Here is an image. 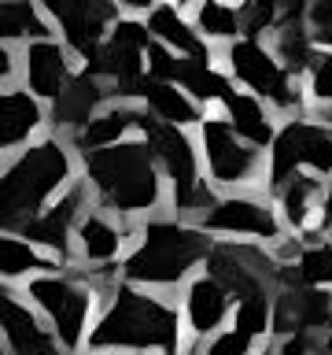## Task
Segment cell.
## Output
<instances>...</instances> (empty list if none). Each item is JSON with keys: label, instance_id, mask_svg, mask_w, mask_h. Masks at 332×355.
<instances>
[{"label": "cell", "instance_id": "6da1fadb", "mask_svg": "<svg viewBox=\"0 0 332 355\" xmlns=\"http://www.w3.org/2000/svg\"><path fill=\"white\" fill-rule=\"evenodd\" d=\"M104 307L96 311L93 329L85 337V352H140V355H181V311L151 288L118 282L104 293Z\"/></svg>", "mask_w": 332, "mask_h": 355}, {"label": "cell", "instance_id": "7a4b0ae2", "mask_svg": "<svg viewBox=\"0 0 332 355\" xmlns=\"http://www.w3.org/2000/svg\"><path fill=\"white\" fill-rule=\"evenodd\" d=\"M207 230L188 226L181 218H148L140 226V241L122 259L118 277L140 288H174L192 277V270L210 252Z\"/></svg>", "mask_w": 332, "mask_h": 355}, {"label": "cell", "instance_id": "3957f363", "mask_svg": "<svg viewBox=\"0 0 332 355\" xmlns=\"http://www.w3.org/2000/svg\"><path fill=\"white\" fill-rule=\"evenodd\" d=\"M71 178L74 163L59 141L30 144L0 171V233H22Z\"/></svg>", "mask_w": 332, "mask_h": 355}, {"label": "cell", "instance_id": "277c9868", "mask_svg": "<svg viewBox=\"0 0 332 355\" xmlns=\"http://www.w3.org/2000/svg\"><path fill=\"white\" fill-rule=\"evenodd\" d=\"M85 178L96 189L100 204L118 218H137L159 207L163 185L148 144H107L85 152Z\"/></svg>", "mask_w": 332, "mask_h": 355}, {"label": "cell", "instance_id": "5b68a950", "mask_svg": "<svg viewBox=\"0 0 332 355\" xmlns=\"http://www.w3.org/2000/svg\"><path fill=\"white\" fill-rule=\"evenodd\" d=\"M22 293L30 296V304L37 307V315L48 322V329L55 333V340L66 352L71 355L85 352V337L93 329L104 288L82 266H63V270H52V274H37L26 282Z\"/></svg>", "mask_w": 332, "mask_h": 355}, {"label": "cell", "instance_id": "8992f818", "mask_svg": "<svg viewBox=\"0 0 332 355\" xmlns=\"http://www.w3.org/2000/svg\"><path fill=\"white\" fill-rule=\"evenodd\" d=\"M137 126L148 133V148L151 155L166 166V174L174 178V207L177 215H203L214 204V193L207 189V182L199 178L196 166V152L188 137L174 122L151 119V115H137Z\"/></svg>", "mask_w": 332, "mask_h": 355}, {"label": "cell", "instance_id": "52a82bcc", "mask_svg": "<svg viewBox=\"0 0 332 355\" xmlns=\"http://www.w3.org/2000/svg\"><path fill=\"white\" fill-rule=\"evenodd\" d=\"M207 274L218 277L232 293V300L248 296H270L277 293V263L270 252L255 248V244H237V241H218L207 252Z\"/></svg>", "mask_w": 332, "mask_h": 355}, {"label": "cell", "instance_id": "ba28073f", "mask_svg": "<svg viewBox=\"0 0 332 355\" xmlns=\"http://www.w3.org/2000/svg\"><path fill=\"white\" fill-rule=\"evenodd\" d=\"M0 344L11 355H71L15 285L0 282Z\"/></svg>", "mask_w": 332, "mask_h": 355}, {"label": "cell", "instance_id": "9c48e42d", "mask_svg": "<svg viewBox=\"0 0 332 355\" xmlns=\"http://www.w3.org/2000/svg\"><path fill=\"white\" fill-rule=\"evenodd\" d=\"M148 49V26L140 22H118L107 44L89 52V74L111 78L118 96H140V52Z\"/></svg>", "mask_w": 332, "mask_h": 355}, {"label": "cell", "instance_id": "30bf717a", "mask_svg": "<svg viewBox=\"0 0 332 355\" xmlns=\"http://www.w3.org/2000/svg\"><path fill=\"white\" fill-rule=\"evenodd\" d=\"M85 207H89V193H85V185L74 182L55 204L44 207L19 237L37 244V248L44 255H52L59 266H71L74 263V230H77V222H82Z\"/></svg>", "mask_w": 332, "mask_h": 355}, {"label": "cell", "instance_id": "8fae6325", "mask_svg": "<svg viewBox=\"0 0 332 355\" xmlns=\"http://www.w3.org/2000/svg\"><path fill=\"white\" fill-rule=\"evenodd\" d=\"M295 166H314V171H332V133L310 122H288L273 137V159H270V185L281 189Z\"/></svg>", "mask_w": 332, "mask_h": 355}, {"label": "cell", "instance_id": "7c38bea8", "mask_svg": "<svg viewBox=\"0 0 332 355\" xmlns=\"http://www.w3.org/2000/svg\"><path fill=\"white\" fill-rule=\"evenodd\" d=\"M270 329L277 337L288 333H329L332 329V293L317 285H281L273 293Z\"/></svg>", "mask_w": 332, "mask_h": 355}, {"label": "cell", "instance_id": "4fadbf2b", "mask_svg": "<svg viewBox=\"0 0 332 355\" xmlns=\"http://www.w3.org/2000/svg\"><path fill=\"white\" fill-rule=\"evenodd\" d=\"M199 230L207 233H229V237H255V241H281V218L273 207L251 196H221L214 200L203 215H199Z\"/></svg>", "mask_w": 332, "mask_h": 355}, {"label": "cell", "instance_id": "5bb4252c", "mask_svg": "<svg viewBox=\"0 0 332 355\" xmlns=\"http://www.w3.org/2000/svg\"><path fill=\"white\" fill-rule=\"evenodd\" d=\"M229 63H232V71H237L240 82H248L259 96L273 100V104H281V107L299 104L295 89L288 85L284 67H277V60L262 49L259 41H237L229 49Z\"/></svg>", "mask_w": 332, "mask_h": 355}, {"label": "cell", "instance_id": "9a60e30c", "mask_svg": "<svg viewBox=\"0 0 332 355\" xmlns=\"http://www.w3.org/2000/svg\"><path fill=\"white\" fill-rule=\"evenodd\" d=\"M203 144H207V166L218 185H248L259 171V155L248 148L229 122H207L203 126Z\"/></svg>", "mask_w": 332, "mask_h": 355}, {"label": "cell", "instance_id": "2e32d148", "mask_svg": "<svg viewBox=\"0 0 332 355\" xmlns=\"http://www.w3.org/2000/svg\"><path fill=\"white\" fill-rule=\"evenodd\" d=\"M232 315V293L218 277L196 274L185 285V304H181V322L192 329L196 340H207L210 333H218L225 326V318Z\"/></svg>", "mask_w": 332, "mask_h": 355}, {"label": "cell", "instance_id": "e0dca14e", "mask_svg": "<svg viewBox=\"0 0 332 355\" xmlns=\"http://www.w3.org/2000/svg\"><path fill=\"white\" fill-rule=\"evenodd\" d=\"M71 41V49L89 55L104 37V26L115 19V0H59L52 11Z\"/></svg>", "mask_w": 332, "mask_h": 355}, {"label": "cell", "instance_id": "ac0fdd59", "mask_svg": "<svg viewBox=\"0 0 332 355\" xmlns=\"http://www.w3.org/2000/svg\"><path fill=\"white\" fill-rule=\"evenodd\" d=\"M122 244H126L122 226H115L100 211H85L74 230V263L71 266L85 263V270H93V266H115Z\"/></svg>", "mask_w": 332, "mask_h": 355}, {"label": "cell", "instance_id": "d6986e66", "mask_svg": "<svg viewBox=\"0 0 332 355\" xmlns=\"http://www.w3.org/2000/svg\"><path fill=\"white\" fill-rule=\"evenodd\" d=\"M63 270L52 255H44L37 244H30L19 233H0V282L15 285V282H30L37 274H52Z\"/></svg>", "mask_w": 332, "mask_h": 355}, {"label": "cell", "instance_id": "ffe728a7", "mask_svg": "<svg viewBox=\"0 0 332 355\" xmlns=\"http://www.w3.org/2000/svg\"><path fill=\"white\" fill-rule=\"evenodd\" d=\"M100 96H104V89H100L96 74L85 71V74L71 78L52 104V122L55 126H82V122L93 119V107L100 104Z\"/></svg>", "mask_w": 332, "mask_h": 355}, {"label": "cell", "instance_id": "44dd1931", "mask_svg": "<svg viewBox=\"0 0 332 355\" xmlns=\"http://www.w3.org/2000/svg\"><path fill=\"white\" fill-rule=\"evenodd\" d=\"M26 71H30V89L37 96H59V89L66 85V55L59 44L37 41L26 52Z\"/></svg>", "mask_w": 332, "mask_h": 355}, {"label": "cell", "instance_id": "7402d4cb", "mask_svg": "<svg viewBox=\"0 0 332 355\" xmlns=\"http://www.w3.org/2000/svg\"><path fill=\"white\" fill-rule=\"evenodd\" d=\"M37 122H41V111L30 93H4L0 96V148L22 144L37 130Z\"/></svg>", "mask_w": 332, "mask_h": 355}, {"label": "cell", "instance_id": "603a6c76", "mask_svg": "<svg viewBox=\"0 0 332 355\" xmlns=\"http://www.w3.org/2000/svg\"><path fill=\"white\" fill-rule=\"evenodd\" d=\"M140 96L155 107V115L163 122H174V126H185V122H196V107L177 93L170 82H159V78H140Z\"/></svg>", "mask_w": 332, "mask_h": 355}, {"label": "cell", "instance_id": "cb8c5ba5", "mask_svg": "<svg viewBox=\"0 0 332 355\" xmlns=\"http://www.w3.org/2000/svg\"><path fill=\"white\" fill-rule=\"evenodd\" d=\"M221 100H225V107H229V119H232V130H237V137H248L251 144L273 141L270 119L262 115L259 100H251V96H243V93H225Z\"/></svg>", "mask_w": 332, "mask_h": 355}, {"label": "cell", "instance_id": "d4e9b609", "mask_svg": "<svg viewBox=\"0 0 332 355\" xmlns=\"http://www.w3.org/2000/svg\"><path fill=\"white\" fill-rule=\"evenodd\" d=\"M317 193H321V185L314 182V178H306V174H292L281 185V215H284V222L292 230H306L310 207H314Z\"/></svg>", "mask_w": 332, "mask_h": 355}, {"label": "cell", "instance_id": "484cf974", "mask_svg": "<svg viewBox=\"0 0 332 355\" xmlns=\"http://www.w3.org/2000/svg\"><path fill=\"white\" fill-rule=\"evenodd\" d=\"M148 30H151V33H159L163 41H170L177 52L192 55V60H207V44L199 41L181 19H177V11H174V8H155V11H151V19H148Z\"/></svg>", "mask_w": 332, "mask_h": 355}, {"label": "cell", "instance_id": "4316f807", "mask_svg": "<svg viewBox=\"0 0 332 355\" xmlns=\"http://www.w3.org/2000/svg\"><path fill=\"white\" fill-rule=\"evenodd\" d=\"M174 82H181L188 93H196L199 100H214V96H225V93H229L225 78L210 71L207 60H192V55H188V60H177Z\"/></svg>", "mask_w": 332, "mask_h": 355}, {"label": "cell", "instance_id": "83f0119b", "mask_svg": "<svg viewBox=\"0 0 332 355\" xmlns=\"http://www.w3.org/2000/svg\"><path fill=\"white\" fill-rule=\"evenodd\" d=\"M129 122H137V111H107V115H100V119H89V126L77 133V144H82L85 152L118 144V137L126 133Z\"/></svg>", "mask_w": 332, "mask_h": 355}, {"label": "cell", "instance_id": "f1b7e54d", "mask_svg": "<svg viewBox=\"0 0 332 355\" xmlns=\"http://www.w3.org/2000/svg\"><path fill=\"white\" fill-rule=\"evenodd\" d=\"M44 37L48 26L37 19V11L30 8V0H0V37Z\"/></svg>", "mask_w": 332, "mask_h": 355}, {"label": "cell", "instance_id": "f546056e", "mask_svg": "<svg viewBox=\"0 0 332 355\" xmlns=\"http://www.w3.org/2000/svg\"><path fill=\"white\" fill-rule=\"evenodd\" d=\"M273 318V300L270 296H248V300H232V326L243 329L248 337L262 340L270 333Z\"/></svg>", "mask_w": 332, "mask_h": 355}, {"label": "cell", "instance_id": "4dcf8cb0", "mask_svg": "<svg viewBox=\"0 0 332 355\" xmlns=\"http://www.w3.org/2000/svg\"><path fill=\"white\" fill-rule=\"evenodd\" d=\"M295 270L303 277V285L329 288L332 285V244H310L295 255Z\"/></svg>", "mask_w": 332, "mask_h": 355}, {"label": "cell", "instance_id": "1f68e13d", "mask_svg": "<svg viewBox=\"0 0 332 355\" xmlns=\"http://www.w3.org/2000/svg\"><path fill=\"white\" fill-rule=\"evenodd\" d=\"M277 52L288 63V71H303V67L314 60V49H310V37L299 30V22L292 26H281V37H277Z\"/></svg>", "mask_w": 332, "mask_h": 355}, {"label": "cell", "instance_id": "d6a6232c", "mask_svg": "<svg viewBox=\"0 0 332 355\" xmlns=\"http://www.w3.org/2000/svg\"><path fill=\"white\" fill-rule=\"evenodd\" d=\"M199 355H255V337H248V333L237 329V326L218 329L199 344Z\"/></svg>", "mask_w": 332, "mask_h": 355}, {"label": "cell", "instance_id": "836d02e7", "mask_svg": "<svg viewBox=\"0 0 332 355\" xmlns=\"http://www.w3.org/2000/svg\"><path fill=\"white\" fill-rule=\"evenodd\" d=\"M199 26L207 33H214V37H232V33H240V15L232 8L218 4V0H207L199 8Z\"/></svg>", "mask_w": 332, "mask_h": 355}, {"label": "cell", "instance_id": "e575fe53", "mask_svg": "<svg viewBox=\"0 0 332 355\" xmlns=\"http://www.w3.org/2000/svg\"><path fill=\"white\" fill-rule=\"evenodd\" d=\"M306 15L317 30V41H332V0H310Z\"/></svg>", "mask_w": 332, "mask_h": 355}, {"label": "cell", "instance_id": "d590c367", "mask_svg": "<svg viewBox=\"0 0 332 355\" xmlns=\"http://www.w3.org/2000/svg\"><path fill=\"white\" fill-rule=\"evenodd\" d=\"M314 93L321 100H332V55H317L314 67Z\"/></svg>", "mask_w": 332, "mask_h": 355}, {"label": "cell", "instance_id": "8d00e7d4", "mask_svg": "<svg viewBox=\"0 0 332 355\" xmlns=\"http://www.w3.org/2000/svg\"><path fill=\"white\" fill-rule=\"evenodd\" d=\"M321 226H325V230H332V178H329L325 200H321Z\"/></svg>", "mask_w": 332, "mask_h": 355}, {"label": "cell", "instance_id": "74e56055", "mask_svg": "<svg viewBox=\"0 0 332 355\" xmlns=\"http://www.w3.org/2000/svg\"><path fill=\"white\" fill-rule=\"evenodd\" d=\"M8 74H11V55L0 49V78H8Z\"/></svg>", "mask_w": 332, "mask_h": 355}, {"label": "cell", "instance_id": "f35d334b", "mask_svg": "<svg viewBox=\"0 0 332 355\" xmlns=\"http://www.w3.org/2000/svg\"><path fill=\"white\" fill-rule=\"evenodd\" d=\"M181 355H199V340H192L188 348H181Z\"/></svg>", "mask_w": 332, "mask_h": 355}, {"label": "cell", "instance_id": "ab89813d", "mask_svg": "<svg viewBox=\"0 0 332 355\" xmlns=\"http://www.w3.org/2000/svg\"><path fill=\"white\" fill-rule=\"evenodd\" d=\"M122 4H129V8H148L151 0H122Z\"/></svg>", "mask_w": 332, "mask_h": 355}, {"label": "cell", "instance_id": "60d3db41", "mask_svg": "<svg viewBox=\"0 0 332 355\" xmlns=\"http://www.w3.org/2000/svg\"><path fill=\"white\" fill-rule=\"evenodd\" d=\"M89 355H129V352H89ZM133 355H140V352H133Z\"/></svg>", "mask_w": 332, "mask_h": 355}, {"label": "cell", "instance_id": "b9f144b4", "mask_svg": "<svg viewBox=\"0 0 332 355\" xmlns=\"http://www.w3.org/2000/svg\"><path fill=\"white\" fill-rule=\"evenodd\" d=\"M44 4H48V11H55V4H59V0H44Z\"/></svg>", "mask_w": 332, "mask_h": 355}, {"label": "cell", "instance_id": "7bdbcfd3", "mask_svg": "<svg viewBox=\"0 0 332 355\" xmlns=\"http://www.w3.org/2000/svg\"><path fill=\"white\" fill-rule=\"evenodd\" d=\"M0 355H11V352H8V348H4V344H0Z\"/></svg>", "mask_w": 332, "mask_h": 355}, {"label": "cell", "instance_id": "ee69618b", "mask_svg": "<svg viewBox=\"0 0 332 355\" xmlns=\"http://www.w3.org/2000/svg\"><path fill=\"white\" fill-rule=\"evenodd\" d=\"M262 355H273V352H262Z\"/></svg>", "mask_w": 332, "mask_h": 355}, {"label": "cell", "instance_id": "f6af8a7d", "mask_svg": "<svg viewBox=\"0 0 332 355\" xmlns=\"http://www.w3.org/2000/svg\"><path fill=\"white\" fill-rule=\"evenodd\" d=\"M329 233H332V230H329Z\"/></svg>", "mask_w": 332, "mask_h": 355}]
</instances>
